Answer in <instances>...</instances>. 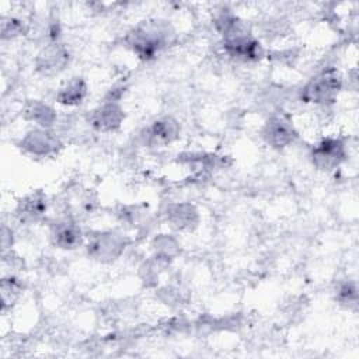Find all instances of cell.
Masks as SVG:
<instances>
[{"label":"cell","mask_w":359,"mask_h":359,"mask_svg":"<svg viewBox=\"0 0 359 359\" xmlns=\"http://www.w3.org/2000/svg\"><path fill=\"white\" fill-rule=\"evenodd\" d=\"M174 28L163 20H149L133 27L125 36L128 48L140 59L156 57L174 41Z\"/></svg>","instance_id":"6da1fadb"},{"label":"cell","mask_w":359,"mask_h":359,"mask_svg":"<svg viewBox=\"0 0 359 359\" xmlns=\"http://www.w3.org/2000/svg\"><path fill=\"white\" fill-rule=\"evenodd\" d=\"M342 88V77L335 67H327L313 76L300 90L303 102L327 107L335 102Z\"/></svg>","instance_id":"7a4b0ae2"},{"label":"cell","mask_w":359,"mask_h":359,"mask_svg":"<svg viewBox=\"0 0 359 359\" xmlns=\"http://www.w3.org/2000/svg\"><path fill=\"white\" fill-rule=\"evenodd\" d=\"M128 245L126 237L121 233L112 230L94 231L88 236L86 243V250L90 258L94 261L109 264L116 261L125 251Z\"/></svg>","instance_id":"3957f363"},{"label":"cell","mask_w":359,"mask_h":359,"mask_svg":"<svg viewBox=\"0 0 359 359\" xmlns=\"http://www.w3.org/2000/svg\"><path fill=\"white\" fill-rule=\"evenodd\" d=\"M20 149L34 157H50L59 153L62 142L59 136L46 128H34L28 130L18 143Z\"/></svg>","instance_id":"277c9868"},{"label":"cell","mask_w":359,"mask_h":359,"mask_svg":"<svg viewBox=\"0 0 359 359\" xmlns=\"http://www.w3.org/2000/svg\"><path fill=\"white\" fill-rule=\"evenodd\" d=\"M313 165L321 171H334L346 160V146L338 137H324L311 149Z\"/></svg>","instance_id":"5b68a950"},{"label":"cell","mask_w":359,"mask_h":359,"mask_svg":"<svg viewBox=\"0 0 359 359\" xmlns=\"http://www.w3.org/2000/svg\"><path fill=\"white\" fill-rule=\"evenodd\" d=\"M222 45L224 52L231 59H236L244 63L258 62L262 59L265 53L261 42L250 31H244L233 36L223 38Z\"/></svg>","instance_id":"8992f818"},{"label":"cell","mask_w":359,"mask_h":359,"mask_svg":"<svg viewBox=\"0 0 359 359\" xmlns=\"http://www.w3.org/2000/svg\"><path fill=\"white\" fill-rule=\"evenodd\" d=\"M261 137L272 149L282 150L296 142L297 130L283 115H271L261 129Z\"/></svg>","instance_id":"52a82bcc"},{"label":"cell","mask_w":359,"mask_h":359,"mask_svg":"<svg viewBox=\"0 0 359 359\" xmlns=\"http://www.w3.org/2000/svg\"><path fill=\"white\" fill-rule=\"evenodd\" d=\"M125 121V111L118 101L107 100L88 114V123L101 133L115 132Z\"/></svg>","instance_id":"ba28073f"},{"label":"cell","mask_w":359,"mask_h":359,"mask_svg":"<svg viewBox=\"0 0 359 359\" xmlns=\"http://www.w3.org/2000/svg\"><path fill=\"white\" fill-rule=\"evenodd\" d=\"M70 60L67 48L56 42H48L35 57V69L43 76H55L66 69Z\"/></svg>","instance_id":"9c48e42d"},{"label":"cell","mask_w":359,"mask_h":359,"mask_svg":"<svg viewBox=\"0 0 359 359\" xmlns=\"http://www.w3.org/2000/svg\"><path fill=\"white\" fill-rule=\"evenodd\" d=\"M180 123L172 116H161L153 121L140 133V139L146 146L161 147L175 142L180 137Z\"/></svg>","instance_id":"30bf717a"},{"label":"cell","mask_w":359,"mask_h":359,"mask_svg":"<svg viewBox=\"0 0 359 359\" xmlns=\"http://www.w3.org/2000/svg\"><path fill=\"white\" fill-rule=\"evenodd\" d=\"M48 210V196L42 189L32 191L22 196L15 206V216L21 223H35Z\"/></svg>","instance_id":"8fae6325"},{"label":"cell","mask_w":359,"mask_h":359,"mask_svg":"<svg viewBox=\"0 0 359 359\" xmlns=\"http://www.w3.org/2000/svg\"><path fill=\"white\" fill-rule=\"evenodd\" d=\"M165 219L177 231H192L199 223V212L189 202H174L167 206Z\"/></svg>","instance_id":"7c38bea8"},{"label":"cell","mask_w":359,"mask_h":359,"mask_svg":"<svg viewBox=\"0 0 359 359\" xmlns=\"http://www.w3.org/2000/svg\"><path fill=\"white\" fill-rule=\"evenodd\" d=\"M84 241L83 231L73 220H60L50 229V243L60 250H74Z\"/></svg>","instance_id":"4fadbf2b"},{"label":"cell","mask_w":359,"mask_h":359,"mask_svg":"<svg viewBox=\"0 0 359 359\" xmlns=\"http://www.w3.org/2000/svg\"><path fill=\"white\" fill-rule=\"evenodd\" d=\"M24 119L34 122L38 128H46L50 129L56 123V111L46 102H42L39 100L28 101L22 111Z\"/></svg>","instance_id":"5bb4252c"},{"label":"cell","mask_w":359,"mask_h":359,"mask_svg":"<svg viewBox=\"0 0 359 359\" xmlns=\"http://www.w3.org/2000/svg\"><path fill=\"white\" fill-rule=\"evenodd\" d=\"M87 95V83L81 76L69 79L57 91L56 101L66 107H76L83 102Z\"/></svg>","instance_id":"9a60e30c"},{"label":"cell","mask_w":359,"mask_h":359,"mask_svg":"<svg viewBox=\"0 0 359 359\" xmlns=\"http://www.w3.org/2000/svg\"><path fill=\"white\" fill-rule=\"evenodd\" d=\"M151 247H153L154 255H157V257H160V258H163V259H165L168 262L171 259H174L180 254V251H181L180 243L174 237H171L168 234H158L153 240Z\"/></svg>","instance_id":"2e32d148"},{"label":"cell","mask_w":359,"mask_h":359,"mask_svg":"<svg viewBox=\"0 0 359 359\" xmlns=\"http://www.w3.org/2000/svg\"><path fill=\"white\" fill-rule=\"evenodd\" d=\"M21 283L18 282V279H15L14 276H4L1 279V303H3V309L11 307L15 300L20 297L21 294Z\"/></svg>","instance_id":"e0dca14e"},{"label":"cell","mask_w":359,"mask_h":359,"mask_svg":"<svg viewBox=\"0 0 359 359\" xmlns=\"http://www.w3.org/2000/svg\"><path fill=\"white\" fill-rule=\"evenodd\" d=\"M337 300L339 304L348 307V309H355L358 306V287L353 280H346L341 283L337 289L335 294Z\"/></svg>","instance_id":"ac0fdd59"},{"label":"cell","mask_w":359,"mask_h":359,"mask_svg":"<svg viewBox=\"0 0 359 359\" xmlns=\"http://www.w3.org/2000/svg\"><path fill=\"white\" fill-rule=\"evenodd\" d=\"M24 21L14 18V17H7L3 18L1 21V36L3 39H11L15 38L21 34H24Z\"/></svg>","instance_id":"d6986e66"}]
</instances>
